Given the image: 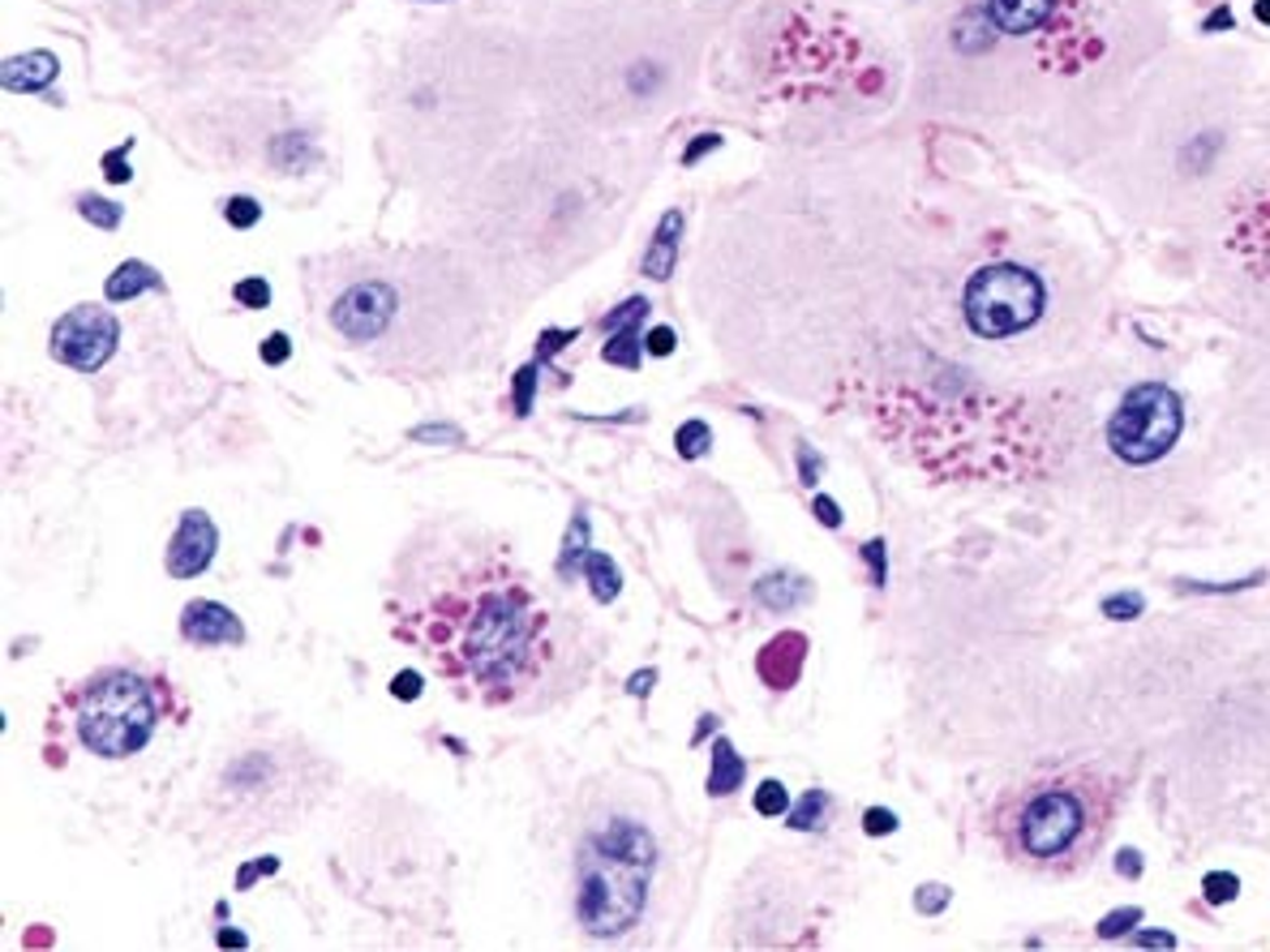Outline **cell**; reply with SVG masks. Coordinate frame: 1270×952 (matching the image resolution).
<instances>
[{
  "label": "cell",
  "instance_id": "cell-1",
  "mask_svg": "<svg viewBox=\"0 0 1270 952\" xmlns=\"http://www.w3.org/2000/svg\"><path fill=\"white\" fill-rule=\"evenodd\" d=\"M391 635L463 700L511 709L546 691L572 657L567 622L515 563L485 541H438L400 558Z\"/></svg>",
  "mask_w": 1270,
  "mask_h": 952
},
{
  "label": "cell",
  "instance_id": "cell-2",
  "mask_svg": "<svg viewBox=\"0 0 1270 952\" xmlns=\"http://www.w3.org/2000/svg\"><path fill=\"white\" fill-rule=\"evenodd\" d=\"M1116 807L1121 790L1099 768H1047L996 798L992 836L1009 862L1069 875L1103 849L1116 824Z\"/></svg>",
  "mask_w": 1270,
  "mask_h": 952
},
{
  "label": "cell",
  "instance_id": "cell-3",
  "mask_svg": "<svg viewBox=\"0 0 1270 952\" xmlns=\"http://www.w3.org/2000/svg\"><path fill=\"white\" fill-rule=\"evenodd\" d=\"M189 700L181 687L146 661L100 665L87 678L69 683L48 716L52 742L82 746L100 759H129L150 746L168 720H185Z\"/></svg>",
  "mask_w": 1270,
  "mask_h": 952
},
{
  "label": "cell",
  "instance_id": "cell-4",
  "mask_svg": "<svg viewBox=\"0 0 1270 952\" xmlns=\"http://www.w3.org/2000/svg\"><path fill=\"white\" fill-rule=\"evenodd\" d=\"M657 867V836L640 820L605 816L579 836L576 858V918L597 940L627 936L644 905Z\"/></svg>",
  "mask_w": 1270,
  "mask_h": 952
},
{
  "label": "cell",
  "instance_id": "cell-5",
  "mask_svg": "<svg viewBox=\"0 0 1270 952\" xmlns=\"http://www.w3.org/2000/svg\"><path fill=\"white\" fill-rule=\"evenodd\" d=\"M961 314L979 340H1009V335L1026 331L1043 314L1039 275L1009 266V262L983 266L970 275V283L961 292Z\"/></svg>",
  "mask_w": 1270,
  "mask_h": 952
},
{
  "label": "cell",
  "instance_id": "cell-6",
  "mask_svg": "<svg viewBox=\"0 0 1270 952\" xmlns=\"http://www.w3.org/2000/svg\"><path fill=\"white\" fill-rule=\"evenodd\" d=\"M1180 425H1184L1180 395L1171 386H1163V382H1138L1121 399V408H1116V416L1108 425V447H1112L1116 460L1142 468V464L1163 460L1176 447Z\"/></svg>",
  "mask_w": 1270,
  "mask_h": 952
},
{
  "label": "cell",
  "instance_id": "cell-7",
  "mask_svg": "<svg viewBox=\"0 0 1270 952\" xmlns=\"http://www.w3.org/2000/svg\"><path fill=\"white\" fill-rule=\"evenodd\" d=\"M116 340H120V322L104 305H78L52 327V357L82 373H95L113 360Z\"/></svg>",
  "mask_w": 1270,
  "mask_h": 952
},
{
  "label": "cell",
  "instance_id": "cell-8",
  "mask_svg": "<svg viewBox=\"0 0 1270 952\" xmlns=\"http://www.w3.org/2000/svg\"><path fill=\"white\" fill-rule=\"evenodd\" d=\"M391 318H395V292H391V283H378V279L348 288L344 296L336 301V314H331V322L344 331L352 344L378 340Z\"/></svg>",
  "mask_w": 1270,
  "mask_h": 952
},
{
  "label": "cell",
  "instance_id": "cell-9",
  "mask_svg": "<svg viewBox=\"0 0 1270 952\" xmlns=\"http://www.w3.org/2000/svg\"><path fill=\"white\" fill-rule=\"evenodd\" d=\"M987 17L1000 35H1043L1047 43H1064V0H987Z\"/></svg>",
  "mask_w": 1270,
  "mask_h": 952
},
{
  "label": "cell",
  "instance_id": "cell-10",
  "mask_svg": "<svg viewBox=\"0 0 1270 952\" xmlns=\"http://www.w3.org/2000/svg\"><path fill=\"white\" fill-rule=\"evenodd\" d=\"M215 545H220V532H215L211 515L207 511H185V519H181V528H176V537L168 545V558H163L168 576L172 580L202 576L215 563Z\"/></svg>",
  "mask_w": 1270,
  "mask_h": 952
},
{
  "label": "cell",
  "instance_id": "cell-11",
  "mask_svg": "<svg viewBox=\"0 0 1270 952\" xmlns=\"http://www.w3.org/2000/svg\"><path fill=\"white\" fill-rule=\"evenodd\" d=\"M181 635L194 648H224V644H245V626L220 600H189L181 609Z\"/></svg>",
  "mask_w": 1270,
  "mask_h": 952
},
{
  "label": "cell",
  "instance_id": "cell-12",
  "mask_svg": "<svg viewBox=\"0 0 1270 952\" xmlns=\"http://www.w3.org/2000/svg\"><path fill=\"white\" fill-rule=\"evenodd\" d=\"M803 648H808L803 635H795V631L777 635V639L760 652V678H764L773 691H786V687L799 678V670H803Z\"/></svg>",
  "mask_w": 1270,
  "mask_h": 952
},
{
  "label": "cell",
  "instance_id": "cell-13",
  "mask_svg": "<svg viewBox=\"0 0 1270 952\" xmlns=\"http://www.w3.org/2000/svg\"><path fill=\"white\" fill-rule=\"evenodd\" d=\"M679 237H683V211H670L657 228V237L644 253V275L649 279H670L675 270V257H679Z\"/></svg>",
  "mask_w": 1270,
  "mask_h": 952
},
{
  "label": "cell",
  "instance_id": "cell-14",
  "mask_svg": "<svg viewBox=\"0 0 1270 952\" xmlns=\"http://www.w3.org/2000/svg\"><path fill=\"white\" fill-rule=\"evenodd\" d=\"M150 288H159V275L150 266H142V262H125L108 279V301H129V296L150 292Z\"/></svg>",
  "mask_w": 1270,
  "mask_h": 952
},
{
  "label": "cell",
  "instance_id": "cell-15",
  "mask_svg": "<svg viewBox=\"0 0 1270 952\" xmlns=\"http://www.w3.org/2000/svg\"><path fill=\"white\" fill-rule=\"evenodd\" d=\"M584 571L592 576V593H597V600H614V593H618V571H614V563H610L605 554H588V558H584Z\"/></svg>",
  "mask_w": 1270,
  "mask_h": 952
},
{
  "label": "cell",
  "instance_id": "cell-16",
  "mask_svg": "<svg viewBox=\"0 0 1270 952\" xmlns=\"http://www.w3.org/2000/svg\"><path fill=\"white\" fill-rule=\"evenodd\" d=\"M743 781V764L730 755V746H717V768H712V794H730Z\"/></svg>",
  "mask_w": 1270,
  "mask_h": 952
},
{
  "label": "cell",
  "instance_id": "cell-17",
  "mask_svg": "<svg viewBox=\"0 0 1270 952\" xmlns=\"http://www.w3.org/2000/svg\"><path fill=\"white\" fill-rule=\"evenodd\" d=\"M1142 923V910L1138 905H1125V910H1112L1108 918H1099V927H1095V936L1099 940H1121V936H1129V927H1138Z\"/></svg>",
  "mask_w": 1270,
  "mask_h": 952
},
{
  "label": "cell",
  "instance_id": "cell-18",
  "mask_svg": "<svg viewBox=\"0 0 1270 952\" xmlns=\"http://www.w3.org/2000/svg\"><path fill=\"white\" fill-rule=\"evenodd\" d=\"M1202 892H1206L1210 905H1228V901L1241 892V880H1236L1232 871H1210V875L1202 880Z\"/></svg>",
  "mask_w": 1270,
  "mask_h": 952
},
{
  "label": "cell",
  "instance_id": "cell-19",
  "mask_svg": "<svg viewBox=\"0 0 1270 952\" xmlns=\"http://www.w3.org/2000/svg\"><path fill=\"white\" fill-rule=\"evenodd\" d=\"M786 584H790V576H773V580H764V584H760V600H769L773 609H790V605H799V600L808 596V589H799V593L790 589V593H786Z\"/></svg>",
  "mask_w": 1270,
  "mask_h": 952
},
{
  "label": "cell",
  "instance_id": "cell-20",
  "mask_svg": "<svg viewBox=\"0 0 1270 952\" xmlns=\"http://www.w3.org/2000/svg\"><path fill=\"white\" fill-rule=\"evenodd\" d=\"M1099 609H1103V618H1112V622H1129V618H1138V613L1147 609V600H1142L1138 593H1116V596H1108Z\"/></svg>",
  "mask_w": 1270,
  "mask_h": 952
},
{
  "label": "cell",
  "instance_id": "cell-21",
  "mask_svg": "<svg viewBox=\"0 0 1270 952\" xmlns=\"http://www.w3.org/2000/svg\"><path fill=\"white\" fill-rule=\"evenodd\" d=\"M756 811H760V816H782V811H790V794L782 790V781H764V785L756 790Z\"/></svg>",
  "mask_w": 1270,
  "mask_h": 952
},
{
  "label": "cell",
  "instance_id": "cell-22",
  "mask_svg": "<svg viewBox=\"0 0 1270 952\" xmlns=\"http://www.w3.org/2000/svg\"><path fill=\"white\" fill-rule=\"evenodd\" d=\"M820 811H828V798H824L820 790H811L808 798L790 811V824H795V829H815V824H820Z\"/></svg>",
  "mask_w": 1270,
  "mask_h": 952
},
{
  "label": "cell",
  "instance_id": "cell-23",
  "mask_svg": "<svg viewBox=\"0 0 1270 952\" xmlns=\"http://www.w3.org/2000/svg\"><path fill=\"white\" fill-rule=\"evenodd\" d=\"M236 301H240V305H249V309H262V305L271 301V288H266V279H245V283H236Z\"/></svg>",
  "mask_w": 1270,
  "mask_h": 952
},
{
  "label": "cell",
  "instance_id": "cell-24",
  "mask_svg": "<svg viewBox=\"0 0 1270 952\" xmlns=\"http://www.w3.org/2000/svg\"><path fill=\"white\" fill-rule=\"evenodd\" d=\"M258 202L253 198H232L228 202V224H236V228H253L258 224Z\"/></svg>",
  "mask_w": 1270,
  "mask_h": 952
},
{
  "label": "cell",
  "instance_id": "cell-25",
  "mask_svg": "<svg viewBox=\"0 0 1270 952\" xmlns=\"http://www.w3.org/2000/svg\"><path fill=\"white\" fill-rule=\"evenodd\" d=\"M915 905H919V914H935V910H944V905H948V888H944V884H924V888H919V897H915Z\"/></svg>",
  "mask_w": 1270,
  "mask_h": 952
},
{
  "label": "cell",
  "instance_id": "cell-26",
  "mask_svg": "<svg viewBox=\"0 0 1270 952\" xmlns=\"http://www.w3.org/2000/svg\"><path fill=\"white\" fill-rule=\"evenodd\" d=\"M704 447H708V429H704L699 421H692L688 429H679V451H683V455H699Z\"/></svg>",
  "mask_w": 1270,
  "mask_h": 952
},
{
  "label": "cell",
  "instance_id": "cell-27",
  "mask_svg": "<svg viewBox=\"0 0 1270 952\" xmlns=\"http://www.w3.org/2000/svg\"><path fill=\"white\" fill-rule=\"evenodd\" d=\"M82 215H91L95 224H108V228H116V220H120L113 202H100V198H82Z\"/></svg>",
  "mask_w": 1270,
  "mask_h": 952
},
{
  "label": "cell",
  "instance_id": "cell-28",
  "mask_svg": "<svg viewBox=\"0 0 1270 952\" xmlns=\"http://www.w3.org/2000/svg\"><path fill=\"white\" fill-rule=\"evenodd\" d=\"M893 829H898V816H893V811H880V807L867 811V833L872 836H885V833H893Z\"/></svg>",
  "mask_w": 1270,
  "mask_h": 952
},
{
  "label": "cell",
  "instance_id": "cell-29",
  "mask_svg": "<svg viewBox=\"0 0 1270 952\" xmlns=\"http://www.w3.org/2000/svg\"><path fill=\"white\" fill-rule=\"evenodd\" d=\"M1116 871H1121L1125 880H1129V875L1138 880V875H1142V854H1138V849H1121V854H1116Z\"/></svg>",
  "mask_w": 1270,
  "mask_h": 952
},
{
  "label": "cell",
  "instance_id": "cell-30",
  "mask_svg": "<svg viewBox=\"0 0 1270 952\" xmlns=\"http://www.w3.org/2000/svg\"><path fill=\"white\" fill-rule=\"evenodd\" d=\"M1134 944H1142V949H1171L1176 936H1167V931H1134Z\"/></svg>",
  "mask_w": 1270,
  "mask_h": 952
},
{
  "label": "cell",
  "instance_id": "cell-31",
  "mask_svg": "<svg viewBox=\"0 0 1270 952\" xmlns=\"http://www.w3.org/2000/svg\"><path fill=\"white\" fill-rule=\"evenodd\" d=\"M262 360H271V365L288 360V340H284V335H271V340H266V348H262Z\"/></svg>",
  "mask_w": 1270,
  "mask_h": 952
},
{
  "label": "cell",
  "instance_id": "cell-32",
  "mask_svg": "<svg viewBox=\"0 0 1270 952\" xmlns=\"http://www.w3.org/2000/svg\"><path fill=\"white\" fill-rule=\"evenodd\" d=\"M670 348H675V331H666V327H662V331H653V335H649V353L666 357Z\"/></svg>",
  "mask_w": 1270,
  "mask_h": 952
},
{
  "label": "cell",
  "instance_id": "cell-33",
  "mask_svg": "<svg viewBox=\"0 0 1270 952\" xmlns=\"http://www.w3.org/2000/svg\"><path fill=\"white\" fill-rule=\"evenodd\" d=\"M717 142H721V137H712V133H704V137H699V142H695L692 150H688V163H695V159H699V155H704V150H712V146H717Z\"/></svg>",
  "mask_w": 1270,
  "mask_h": 952
},
{
  "label": "cell",
  "instance_id": "cell-34",
  "mask_svg": "<svg viewBox=\"0 0 1270 952\" xmlns=\"http://www.w3.org/2000/svg\"><path fill=\"white\" fill-rule=\"evenodd\" d=\"M528 391H533V369L520 373V412H528Z\"/></svg>",
  "mask_w": 1270,
  "mask_h": 952
},
{
  "label": "cell",
  "instance_id": "cell-35",
  "mask_svg": "<svg viewBox=\"0 0 1270 952\" xmlns=\"http://www.w3.org/2000/svg\"><path fill=\"white\" fill-rule=\"evenodd\" d=\"M395 691H400V696H421V683L404 674V678H395Z\"/></svg>",
  "mask_w": 1270,
  "mask_h": 952
},
{
  "label": "cell",
  "instance_id": "cell-36",
  "mask_svg": "<svg viewBox=\"0 0 1270 952\" xmlns=\"http://www.w3.org/2000/svg\"><path fill=\"white\" fill-rule=\"evenodd\" d=\"M867 558H872V567H876V580H885V563H880V541H872V545H867Z\"/></svg>",
  "mask_w": 1270,
  "mask_h": 952
},
{
  "label": "cell",
  "instance_id": "cell-37",
  "mask_svg": "<svg viewBox=\"0 0 1270 952\" xmlns=\"http://www.w3.org/2000/svg\"><path fill=\"white\" fill-rule=\"evenodd\" d=\"M1219 26H1232V13H1228V9H1219V13L1206 22V30H1219Z\"/></svg>",
  "mask_w": 1270,
  "mask_h": 952
},
{
  "label": "cell",
  "instance_id": "cell-38",
  "mask_svg": "<svg viewBox=\"0 0 1270 952\" xmlns=\"http://www.w3.org/2000/svg\"><path fill=\"white\" fill-rule=\"evenodd\" d=\"M815 511H820V519H828V524H837V511H833V502H820V506H815Z\"/></svg>",
  "mask_w": 1270,
  "mask_h": 952
},
{
  "label": "cell",
  "instance_id": "cell-39",
  "mask_svg": "<svg viewBox=\"0 0 1270 952\" xmlns=\"http://www.w3.org/2000/svg\"><path fill=\"white\" fill-rule=\"evenodd\" d=\"M1258 17H1262V22H1270V0H1258Z\"/></svg>",
  "mask_w": 1270,
  "mask_h": 952
}]
</instances>
